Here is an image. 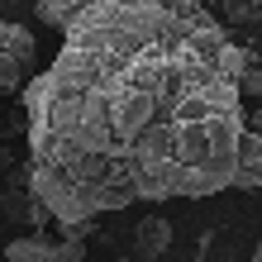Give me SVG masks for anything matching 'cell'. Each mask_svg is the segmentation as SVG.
<instances>
[{"mask_svg":"<svg viewBox=\"0 0 262 262\" xmlns=\"http://www.w3.org/2000/svg\"><path fill=\"white\" fill-rule=\"evenodd\" d=\"M248 48L200 0H96L24 86L29 186L57 220L234 191Z\"/></svg>","mask_w":262,"mask_h":262,"instance_id":"cell-1","label":"cell"},{"mask_svg":"<svg viewBox=\"0 0 262 262\" xmlns=\"http://www.w3.org/2000/svg\"><path fill=\"white\" fill-rule=\"evenodd\" d=\"M86 5H96V0H34V14H38L48 29H67Z\"/></svg>","mask_w":262,"mask_h":262,"instance_id":"cell-6","label":"cell"},{"mask_svg":"<svg viewBox=\"0 0 262 262\" xmlns=\"http://www.w3.org/2000/svg\"><path fill=\"white\" fill-rule=\"evenodd\" d=\"M172 248V224L162 220V214H148V220L134 224V253L138 257H158Z\"/></svg>","mask_w":262,"mask_h":262,"instance_id":"cell-5","label":"cell"},{"mask_svg":"<svg viewBox=\"0 0 262 262\" xmlns=\"http://www.w3.org/2000/svg\"><path fill=\"white\" fill-rule=\"evenodd\" d=\"M243 96H262V62H257V53H248V62H243Z\"/></svg>","mask_w":262,"mask_h":262,"instance_id":"cell-8","label":"cell"},{"mask_svg":"<svg viewBox=\"0 0 262 262\" xmlns=\"http://www.w3.org/2000/svg\"><path fill=\"white\" fill-rule=\"evenodd\" d=\"M253 257H257V262H262V238H257V248H253Z\"/></svg>","mask_w":262,"mask_h":262,"instance_id":"cell-9","label":"cell"},{"mask_svg":"<svg viewBox=\"0 0 262 262\" xmlns=\"http://www.w3.org/2000/svg\"><path fill=\"white\" fill-rule=\"evenodd\" d=\"M224 14L234 24H262V0H224Z\"/></svg>","mask_w":262,"mask_h":262,"instance_id":"cell-7","label":"cell"},{"mask_svg":"<svg viewBox=\"0 0 262 262\" xmlns=\"http://www.w3.org/2000/svg\"><path fill=\"white\" fill-rule=\"evenodd\" d=\"M34 76H38V38H34V29L0 19V100L24 91Z\"/></svg>","mask_w":262,"mask_h":262,"instance_id":"cell-2","label":"cell"},{"mask_svg":"<svg viewBox=\"0 0 262 262\" xmlns=\"http://www.w3.org/2000/svg\"><path fill=\"white\" fill-rule=\"evenodd\" d=\"M10 262H81L86 257V238H72V234H29V238H14L5 248Z\"/></svg>","mask_w":262,"mask_h":262,"instance_id":"cell-3","label":"cell"},{"mask_svg":"<svg viewBox=\"0 0 262 262\" xmlns=\"http://www.w3.org/2000/svg\"><path fill=\"white\" fill-rule=\"evenodd\" d=\"M234 191H262V124H248V129H243Z\"/></svg>","mask_w":262,"mask_h":262,"instance_id":"cell-4","label":"cell"}]
</instances>
